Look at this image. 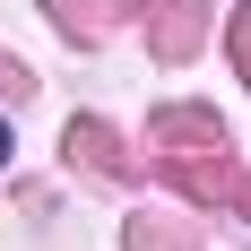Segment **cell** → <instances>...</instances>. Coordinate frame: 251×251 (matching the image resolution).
<instances>
[{"mask_svg":"<svg viewBox=\"0 0 251 251\" xmlns=\"http://www.w3.org/2000/svg\"><path fill=\"white\" fill-rule=\"evenodd\" d=\"M0 156H9V122H0Z\"/></svg>","mask_w":251,"mask_h":251,"instance_id":"obj_2","label":"cell"},{"mask_svg":"<svg viewBox=\"0 0 251 251\" xmlns=\"http://www.w3.org/2000/svg\"><path fill=\"white\" fill-rule=\"evenodd\" d=\"M234 52H243V70H251V18H234Z\"/></svg>","mask_w":251,"mask_h":251,"instance_id":"obj_1","label":"cell"}]
</instances>
